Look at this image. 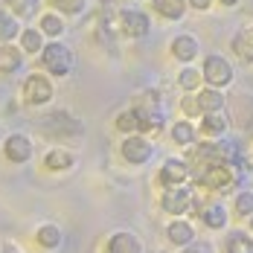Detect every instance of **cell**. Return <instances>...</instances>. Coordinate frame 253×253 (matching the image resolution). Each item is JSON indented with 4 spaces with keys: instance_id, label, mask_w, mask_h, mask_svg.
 <instances>
[{
    "instance_id": "1",
    "label": "cell",
    "mask_w": 253,
    "mask_h": 253,
    "mask_svg": "<svg viewBox=\"0 0 253 253\" xmlns=\"http://www.w3.org/2000/svg\"><path fill=\"white\" fill-rule=\"evenodd\" d=\"M192 177H195L198 186L218 192V189H230V186H236V183L242 180V172H239V166H236L233 160H227V163H212V166L195 169Z\"/></svg>"
},
{
    "instance_id": "2",
    "label": "cell",
    "mask_w": 253,
    "mask_h": 253,
    "mask_svg": "<svg viewBox=\"0 0 253 253\" xmlns=\"http://www.w3.org/2000/svg\"><path fill=\"white\" fill-rule=\"evenodd\" d=\"M44 67L50 70L52 76H67L70 70H73V50L70 47H64V44H47L44 47Z\"/></svg>"
},
{
    "instance_id": "3",
    "label": "cell",
    "mask_w": 253,
    "mask_h": 253,
    "mask_svg": "<svg viewBox=\"0 0 253 253\" xmlns=\"http://www.w3.org/2000/svg\"><path fill=\"white\" fill-rule=\"evenodd\" d=\"M201 76L207 79L210 87H218L221 90V87H227L230 82H233V67H230V61L224 55H207Z\"/></svg>"
},
{
    "instance_id": "4",
    "label": "cell",
    "mask_w": 253,
    "mask_h": 253,
    "mask_svg": "<svg viewBox=\"0 0 253 253\" xmlns=\"http://www.w3.org/2000/svg\"><path fill=\"white\" fill-rule=\"evenodd\" d=\"M230 157H233V152H230L227 143H201L195 152H192V166L195 169H204V166H212V163H227Z\"/></svg>"
},
{
    "instance_id": "5",
    "label": "cell",
    "mask_w": 253,
    "mask_h": 253,
    "mask_svg": "<svg viewBox=\"0 0 253 253\" xmlns=\"http://www.w3.org/2000/svg\"><path fill=\"white\" fill-rule=\"evenodd\" d=\"M52 99V82L44 79L41 73H32L24 82V102L26 105H44Z\"/></svg>"
},
{
    "instance_id": "6",
    "label": "cell",
    "mask_w": 253,
    "mask_h": 253,
    "mask_svg": "<svg viewBox=\"0 0 253 253\" xmlns=\"http://www.w3.org/2000/svg\"><path fill=\"white\" fill-rule=\"evenodd\" d=\"M149 18L143 15V12H137V9H126V12H120V29L126 32L128 38H146L149 35Z\"/></svg>"
},
{
    "instance_id": "7",
    "label": "cell",
    "mask_w": 253,
    "mask_h": 253,
    "mask_svg": "<svg viewBox=\"0 0 253 253\" xmlns=\"http://www.w3.org/2000/svg\"><path fill=\"white\" fill-rule=\"evenodd\" d=\"M192 189H186V186H172V189H166L163 192V210L166 212H172V215H183L189 207H192Z\"/></svg>"
},
{
    "instance_id": "8",
    "label": "cell",
    "mask_w": 253,
    "mask_h": 253,
    "mask_svg": "<svg viewBox=\"0 0 253 253\" xmlns=\"http://www.w3.org/2000/svg\"><path fill=\"white\" fill-rule=\"evenodd\" d=\"M123 157L128 163H146L152 157V143L140 134H131L126 143H123Z\"/></svg>"
},
{
    "instance_id": "9",
    "label": "cell",
    "mask_w": 253,
    "mask_h": 253,
    "mask_svg": "<svg viewBox=\"0 0 253 253\" xmlns=\"http://www.w3.org/2000/svg\"><path fill=\"white\" fill-rule=\"evenodd\" d=\"M3 152H6V157H9L12 163H26V160L32 157V143H29L26 134H12V137L3 143Z\"/></svg>"
},
{
    "instance_id": "10",
    "label": "cell",
    "mask_w": 253,
    "mask_h": 253,
    "mask_svg": "<svg viewBox=\"0 0 253 253\" xmlns=\"http://www.w3.org/2000/svg\"><path fill=\"white\" fill-rule=\"evenodd\" d=\"M192 175V169H189V163H183V160H166L163 163V172H160V180L163 183H169V186H183V180Z\"/></svg>"
},
{
    "instance_id": "11",
    "label": "cell",
    "mask_w": 253,
    "mask_h": 253,
    "mask_svg": "<svg viewBox=\"0 0 253 253\" xmlns=\"http://www.w3.org/2000/svg\"><path fill=\"white\" fill-rule=\"evenodd\" d=\"M108 253H143V245H140V239L134 233L120 230V233H114L108 239Z\"/></svg>"
},
{
    "instance_id": "12",
    "label": "cell",
    "mask_w": 253,
    "mask_h": 253,
    "mask_svg": "<svg viewBox=\"0 0 253 253\" xmlns=\"http://www.w3.org/2000/svg\"><path fill=\"white\" fill-rule=\"evenodd\" d=\"M172 55H175L177 61L189 64V61L198 55V41H195L192 35H177L175 41H172Z\"/></svg>"
},
{
    "instance_id": "13",
    "label": "cell",
    "mask_w": 253,
    "mask_h": 253,
    "mask_svg": "<svg viewBox=\"0 0 253 253\" xmlns=\"http://www.w3.org/2000/svg\"><path fill=\"white\" fill-rule=\"evenodd\" d=\"M224 93L218 90V87H204L201 93H198V105H201V114H218V111H224Z\"/></svg>"
},
{
    "instance_id": "14",
    "label": "cell",
    "mask_w": 253,
    "mask_h": 253,
    "mask_svg": "<svg viewBox=\"0 0 253 253\" xmlns=\"http://www.w3.org/2000/svg\"><path fill=\"white\" fill-rule=\"evenodd\" d=\"M166 233H169V242H175L180 248H189V245L195 242V230H192L189 221H172Z\"/></svg>"
},
{
    "instance_id": "15",
    "label": "cell",
    "mask_w": 253,
    "mask_h": 253,
    "mask_svg": "<svg viewBox=\"0 0 253 253\" xmlns=\"http://www.w3.org/2000/svg\"><path fill=\"white\" fill-rule=\"evenodd\" d=\"M227 253H253V236H248L245 230H233L224 239Z\"/></svg>"
},
{
    "instance_id": "16",
    "label": "cell",
    "mask_w": 253,
    "mask_h": 253,
    "mask_svg": "<svg viewBox=\"0 0 253 253\" xmlns=\"http://www.w3.org/2000/svg\"><path fill=\"white\" fill-rule=\"evenodd\" d=\"M233 52H236L242 61H253V26L251 29H242V32L233 38Z\"/></svg>"
},
{
    "instance_id": "17",
    "label": "cell",
    "mask_w": 253,
    "mask_h": 253,
    "mask_svg": "<svg viewBox=\"0 0 253 253\" xmlns=\"http://www.w3.org/2000/svg\"><path fill=\"white\" fill-rule=\"evenodd\" d=\"M154 9L163 15V18H169V21H177V18H183V12H186V6H189V0H152Z\"/></svg>"
},
{
    "instance_id": "18",
    "label": "cell",
    "mask_w": 253,
    "mask_h": 253,
    "mask_svg": "<svg viewBox=\"0 0 253 253\" xmlns=\"http://www.w3.org/2000/svg\"><path fill=\"white\" fill-rule=\"evenodd\" d=\"M24 64V55L18 47H0V73H15L18 67Z\"/></svg>"
},
{
    "instance_id": "19",
    "label": "cell",
    "mask_w": 253,
    "mask_h": 253,
    "mask_svg": "<svg viewBox=\"0 0 253 253\" xmlns=\"http://www.w3.org/2000/svg\"><path fill=\"white\" fill-rule=\"evenodd\" d=\"M227 117H224V111H218V114H204L201 120V131L207 137H218V134H224V128H227Z\"/></svg>"
},
{
    "instance_id": "20",
    "label": "cell",
    "mask_w": 253,
    "mask_h": 253,
    "mask_svg": "<svg viewBox=\"0 0 253 253\" xmlns=\"http://www.w3.org/2000/svg\"><path fill=\"white\" fill-rule=\"evenodd\" d=\"M44 166L52 169V172H61V169H70L73 166V154L67 149H52L47 157H44Z\"/></svg>"
},
{
    "instance_id": "21",
    "label": "cell",
    "mask_w": 253,
    "mask_h": 253,
    "mask_svg": "<svg viewBox=\"0 0 253 253\" xmlns=\"http://www.w3.org/2000/svg\"><path fill=\"white\" fill-rule=\"evenodd\" d=\"M172 140H175L177 146H192L195 143V126L189 123V120H180L172 126Z\"/></svg>"
},
{
    "instance_id": "22",
    "label": "cell",
    "mask_w": 253,
    "mask_h": 253,
    "mask_svg": "<svg viewBox=\"0 0 253 253\" xmlns=\"http://www.w3.org/2000/svg\"><path fill=\"white\" fill-rule=\"evenodd\" d=\"M38 245L44 248V251H55L58 245H61V230L55 227V224H44V227L38 230Z\"/></svg>"
},
{
    "instance_id": "23",
    "label": "cell",
    "mask_w": 253,
    "mask_h": 253,
    "mask_svg": "<svg viewBox=\"0 0 253 253\" xmlns=\"http://www.w3.org/2000/svg\"><path fill=\"white\" fill-rule=\"evenodd\" d=\"M201 218H204V224H207V227L221 230L224 224H227V210H224V207H218V204H212V207H207V210L201 212Z\"/></svg>"
},
{
    "instance_id": "24",
    "label": "cell",
    "mask_w": 253,
    "mask_h": 253,
    "mask_svg": "<svg viewBox=\"0 0 253 253\" xmlns=\"http://www.w3.org/2000/svg\"><path fill=\"white\" fill-rule=\"evenodd\" d=\"M21 50L24 52H41L44 50V32H41V29H24V32H21Z\"/></svg>"
},
{
    "instance_id": "25",
    "label": "cell",
    "mask_w": 253,
    "mask_h": 253,
    "mask_svg": "<svg viewBox=\"0 0 253 253\" xmlns=\"http://www.w3.org/2000/svg\"><path fill=\"white\" fill-rule=\"evenodd\" d=\"M117 128L120 131H143V123H140V114L131 108V111H123L117 117Z\"/></svg>"
},
{
    "instance_id": "26",
    "label": "cell",
    "mask_w": 253,
    "mask_h": 253,
    "mask_svg": "<svg viewBox=\"0 0 253 253\" xmlns=\"http://www.w3.org/2000/svg\"><path fill=\"white\" fill-rule=\"evenodd\" d=\"M15 35H21V29H18V21L0 9V41H12Z\"/></svg>"
},
{
    "instance_id": "27",
    "label": "cell",
    "mask_w": 253,
    "mask_h": 253,
    "mask_svg": "<svg viewBox=\"0 0 253 253\" xmlns=\"http://www.w3.org/2000/svg\"><path fill=\"white\" fill-rule=\"evenodd\" d=\"M41 32H44V35H52V38H55V35H61V32H64V21H61L58 15L47 12V15L41 18Z\"/></svg>"
},
{
    "instance_id": "28",
    "label": "cell",
    "mask_w": 253,
    "mask_h": 253,
    "mask_svg": "<svg viewBox=\"0 0 253 253\" xmlns=\"http://www.w3.org/2000/svg\"><path fill=\"white\" fill-rule=\"evenodd\" d=\"M177 84H180L183 90H195V87L201 84V73L192 70V67H183V70L177 73Z\"/></svg>"
},
{
    "instance_id": "29",
    "label": "cell",
    "mask_w": 253,
    "mask_h": 253,
    "mask_svg": "<svg viewBox=\"0 0 253 253\" xmlns=\"http://www.w3.org/2000/svg\"><path fill=\"white\" fill-rule=\"evenodd\" d=\"M47 3L58 12H67V15H79L84 9V0H47Z\"/></svg>"
},
{
    "instance_id": "30",
    "label": "cell",
    "mask_w": 253,
    "mask_h": 253,
    "mask_svg": "<svg viewBox=\"0 0 253 253\" xmlns=\"http://www.w3.org/2000/svg\"><path fill=\"white\" fill-rule=\"evenodd\" d=\"M236 215H242V218L253 215V192H239L236 195Z\"/></svg>"
},
{
    "instance_id": "31",
    "label": "cell",
    "mask_w": 253,
    "mask_h": 253,
    "mask_svg": "<svg viewBox=\"0 0 253 253\" xmlns=\"http://www.w3.org/2000/svg\"><path fill=\"white\" fill-rule=\"evenodd\" d=\"M15 15H21V18H29L32 12H35V0H3Z\"/></svg>"
},
{
    "instance_id": "32",
    "label": "cell",
    "mask_w": 253,
    "mask_h": 253,
    "mask_svg": "<svg viewBox=\"0 0 253 253\" xmlns=\"http://www.w3.org/2000/svg\"><path fill=\"white\" fill-rule=\"evenodd\" d=\"M180 108L189 114V117H198L201 114V105H198V96H183V102H180ZM204 117V114H201Z\"/></svg>"
},
{
    "instance_id": "33",
    "label": "cell",
    "mask_w": 253,
    "mask_h": 253,
    "mask_svg": "<svg viewBox=\"0 0 253 253\" xmlns=\"http://www.w3.org/2000/svg\"><path fill=\"white\" fill-rule=\"evenodd\" d=\"M183 253H215L210 245H189V248H183Z\"/></svg>"
},
{
    "instance_id": "34",
    "label": "cell",
    "mask_w": 253,
    "mask_h": 253,
    "mask_svg": "<svg viewBox=\"0 0 253 253\" xmlns=\"http://www.w3.org/2000/svg\"><path fill=\"white\" fill-rule=\"evenodd\" d=\"M210 3H212V0H189V6H192V9H210Z\"/></svg>"
},
{
    "instance_id": "35",
    "label": "cell",
    "mask_w": 253,
    "mask_h": 253,
    "mask_svg": "<svg viewBox=\"0 0 253 253\" xmlns=\"http://www.w3.org/2000/svg\"><path fill=\"white\" fill-rule=\"evenodd\" d=\"M239 0H221V6H236Z\"/></svg>"
},
{
    "instance_id": "36",
    "label": "cell",
    "mask_w": 253,
    "mask_h": 253,
    "mask_svg": "<svg viewBox=\"0 0 253 253\" xmlns=\"http://www.w3.org/2000/svg\"><path fill=\"white\" fill-rule=\"evenodd\" d=\"M3 253H21V251H15V248H6V251H3Z\"/></svg>"
},
{
    "instance_id": "37",
    "label": "cell",
    "mask_w": 253,
    "mask_h": 253,
    "mask_svg": "<svg viewBox=\"0 0 253 253\" xmlns=\"http://www.w3.org/2000/svg\"><path fill=\"white\" fill-rule=\"evenodd\" d=\"M251 224H253V215H251Z\"/></svg>"
}]
</instances>
